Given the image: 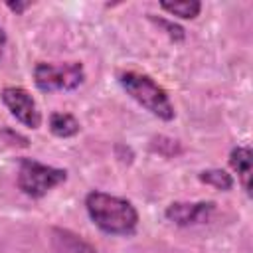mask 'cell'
<instances>
[{"label": "cell", "mask_w": 253, "mask_h": 253, "mask_svg": "<svg viewBox=\"0 0 253 253\" xmlns=\"http://www.w3.org/2000/svg\"><path fill=\"white\" fill-rule=\"evenodd\" d=\"M85 210L93 225L107 235L130 237L138 229V210L126 198L113 196L101 190H91L85 196Z\"/></svg>", "instance_id": "6da1fadb"}, {"label": "cell", "mask_w": 253, "mask_h": 253, "mask_svg": "<svg viewBox=\"0 0 253 253\" xmlns=\"http://www.w3.org/2000/svg\"><path fill=\"white\" fill-rule=\"evenodd\" d=\"M117 81L132 101H136L142 109H146L156 119L168 123L176 117L168 91L150 75L134 69H123L117 73Z\"/></svg>", "instance_id": "7a4b0ae2"}, {"label": "cell", "mask_w": 253, "mask_h": 253, "mask_svg": "<svg viewBox=\"0 0 253 253\" xmlns=\"http://www.w3.org/2000/svg\"><path fill=\"white\" fill-rule=\"evenodd\" d=\"M67 180V170L65 168H55L43 162H38L34 158H20L18 162V174H16V184L22 194L28 198L40 200L47 196L53 188L63 184Z\"/></svg>", "instance_id": "3957f363"}, {"label": "cell", "mask_w": 253, "mask_h": 253, "mask_svg": "<svg viewBox=\"0 0 253 253\" xmlns=\"http://www.w3.org/2000/svg\"><path fill=\"white\" fill-rule=\"evenodd\" d=\"M85 81V67L81 61L47 63L38 61L34 65V83L42 93L75 91Z\"/></svg>", "instance_id": "277c9868"}, {"label": "cell", "mask_w": 253, "mask_h": 253, "mask_svg": "<svg viewBox=\"0 0 253 253\" xmlns=\"http://www.w3.org/2000/svg\"><path fill=\"white\" fill-rule=\"evenodd\" d=\"M0 101L10 111V115L24 126H28L32 130L42 126V113L38 109L36 99L32 97V93L28 89H24L20 85H6L0 91Z\"/></svg>", "instance_id": "5b68a950"}, {"label": "cell", "mask_w": 253, "mask_h": 253, "mask_svg": "<svg viewBox=\"0 0 253 253\" xmlns=\"http://www.w3.org/2000/svg\"><path fill=\"white\" fill-rule=\"evenodd\" d=\"M215 211V202L200 200V202H172L164 210V217L178 227H190L206 223Z\"/></svg>", "instance_id": "8992f818"}, {"label": "cell", "mask_w": 253, "mask_h": 253, "mask_svg": "<svg viewBox=\"0 0 253 253\" xmlns=\"http://www.w3.org/2000/svg\"><path fill=\"white\" fill-rule=\"evenodd\" d=\"M49 243H51L53 253H99L95 245H91L81 235L65 227H51Z\"/></svg>", "instance_id": "52a82bcc"}, {"label": "cell", "mask_w": 253, "mask_h": 253, "mask_svg": "<svg viewBox=\"0 0 253 253\" xmlns=\"http://www.w3.org/2000/svg\"><path fill=\"white\" fill-rule=\"evenodd\" d=\"M227 162H229V168L237 174V182L241 186V190L251 196V190H249V180H251V162H253V154H251V148L245 146V144H237L229 150V156H227Z\"/></svg>", "instance_id": "ba28073f"}, {"label": "cell", "mask_w": 253, "mask_h": 253, "mask_svg": "<svg viewBox=\"0 0 253 253\" xmlns=\"http://www.w3.org/2000/svg\"><path fill=\"white\" fill-rule=\"evenodd\" d=\"M47 125H49V132L57 138H71V136L79 134V130H81V125L75 119V115L63 113V111L51 113Z\"/></svg>", "instance_id": "9c48e42d"}, {"label": "cell", "mask_w": 253, "mask_h": 253, "mask_svg": "<svg viewBox=\"0 0 253 253\" xmlns=\"http://www.w3.org/2000/svg\"><path fill=\"white\" fill-rule=\"evenodd\" d=\"M158 6H160V10L168 12L170 16H176L182 20H196L202 12V2H198V0H180V2L162 0Z\"/></svg>", "instance_id": "30bf717a"}, {"label": "cell", "mask_w": 253, "mask_h": 253, "mask_svg": "<svg viewBox=\"0 0 253 253\" xmlns=\"http://www.w3.org/2000/svg\"><path fill=\"white\" fill-rule=\"evenodd\" d=\"M198 180L206 186H211L219 192H229L235 184L233 176L229 172H225L223 168H208V170H202L198 174Z\"/></svg>", "instance_id": "8fae6325"}, {"label": "cell", "mask_w": 253, "mask_h": 253, "mask_svg": "<svg viewBox=\"0 0 253 253\" xmlns=\"http://www.w3.org/2000/svg\"><path fill=\"white\" fill-rule=\"evenodd\" d=\"M148 20L154 24V26H158L172 42H184L186 40V32H184V28L182 26H178V24H174L172 20H166V18H156L154 14H148Z\"/></svg>", "instance_id": "7c38bea8"}, {"label": "cell", "mask_w": 253, "mask_h": 253, "mask_svg": "<svg viewBox=\"0 0 253 253\" xmlns=\"http://www.w3.org/2000/svg\"><path fill=\"white\" fill-rule=\"evenodd\" d=\"M150 148L162 156H176L182 152V146L178 140L174 138H168V136H154L152 142H150Z\"/></svg>", "instance_id": "4fadbf2b"}, {"label": "cell", "mask_w": 253, "mask_h": 253, "mask_svg": "<svg viewBox=\"0 0 253 253\" xmlns=\"http://www.w3.org/2000/svg\"><path fill=\"white\" fill-rule=\"evenodd\" d=\"M30 6H32V2H20V0H16V2H14V0H8V2H6V8H8V10H12L16 16L24 14Z\"/></svg>", "instance_id": "5bb4252c"}, {"label": "cell", "mask_w": 253, "mask_h": 253, "mask_svg": "<svg viewBox=\"0 0 253 253\" xmlns=\"http://www.w3.org/2000/svg\"><path fill=\"white\" fill-rule=\"evenodd\" d=\"M6 43H8V36H6V32H4V28L0 26V59H2V53H4Z\"/></svg>", "instance_id": "9a60e30c"}]
</instances>
